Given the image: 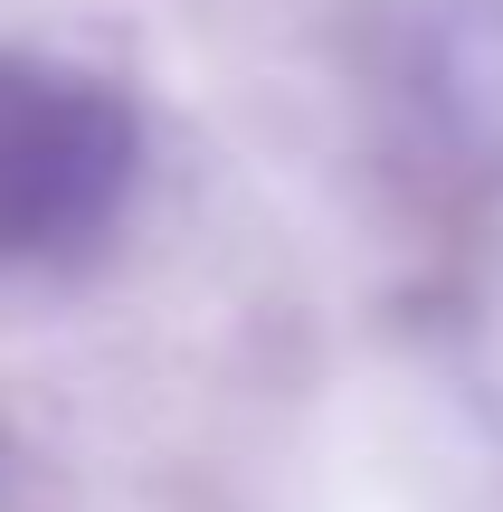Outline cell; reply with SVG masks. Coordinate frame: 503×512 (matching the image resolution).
<instances>
[{
    "label": "cell",
    "mask_w": 503,
    "mask_h": 512,
    "mask_svg": "<svg viewBox=\"0 0 503 512\" xmlns=\"http://www.w3.org/2000/svg\"><path fill=\"white\" fill-rule=\"evenodd\" d=\"M143 181V124L86 67L0 48V266H76Z\"/></svg>",
    "instance_id": "cell-1"
},
{
    "label": "cell",
    "mask_w": 503,
    "mask_h": 512,
    "mask_svg": "<svg viewBox=\"0 0 503 512\" xmlns=\"http://www.w3.org/2000/svg\"><path fill=\"white\" fill-rule=\"evenodd\" d=\"M418 105L466 171L503 181V0H437L418 19Z\"/></svg>",
    "instance_id": "cell-2"
}]
</instances>
